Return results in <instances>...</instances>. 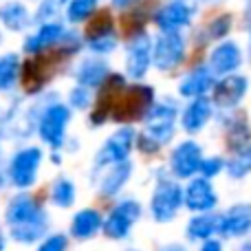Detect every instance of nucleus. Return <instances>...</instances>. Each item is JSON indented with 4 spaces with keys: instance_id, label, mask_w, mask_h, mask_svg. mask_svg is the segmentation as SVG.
I'll return each mask as SVG.
<instances>
[{
    "instance_id": "obj_41",
    "label": "nucleus",
    "mask_w": 251,
    "mask_h": 251,
    "mask_svg": "<svg viewBox=\"0 0 251 251\" xmlns=\"http://www.w3.org/2000/svg\"><path fill=\"white\" fill-rule=\"evenodd\" d=\"M128 251H139V249H128Z\"/></svg>"
},
{
    "instance_id": "obj_7",
    "label": "nucleus",
    "mask_w": 251,
    "mask_h": 251,
    "mask_svg": "<svg viewBox=\"0 0 251 251\" xmlns=\"http://www.w3.org/2000/svg\"><path fill=\"white\" fill-rule=\"evenodd\" d=\"M69 119H71V110L66 106L62 104L49 106L42 113V117H40V126H38L42 141H47L53 148H60L64 143V132L66 126H69Z\"/></svg>"
},
{
    "instance_id": "obj_11",
    "label": "nucleus",
    "mask_w": 251,
    "mask_h": 251,
    "mask_svg": "<svg viewBox=\"0 0 251 251\" xmlns=\"http://www.w3.org/2000/svg\"><path fill=\"white\" fill-rule=\"evenodd\" d=\"M152 60V44L146 33H139L128 47V60H126V71L132 79H141L148 73V66Z\"/></svg>"
},
{
    "instance_id": "obj_23",
    "label": "nucleus",
    "mask_w": 251,
    "mask_h": 251,
    "mask_svg": "<svg viewBox=\"0 0 251 251\" xmlns=\"http://www.w3.org/2000/svg\"><path fill=\"white\" fill-rule=\"evenodd\" d=\"M64 35V26L60 25V22H47V25L42 26V29L38 31L35 35H31L29 40L25 42V49L29 53H38V51H44V49H49L51 44H55L57 40Z\"/></svg>"
},
{
    "instance_id": "obj_34",
    "label": "nucleus",
    "mask_w": 251,
    "mask_h": 251,
    "mask_svg": "<svg viewBox=\"0 0 251 251\" xmlns=\"http://www.w3.org/2000/svg\"><path fill=\"white\" fill-rule=\"evenodd\" d=\"M229 26H231V18L229 16H218L216 20L209 25V29H212L209 31V35H212V38H223V35L229 31Z\"/></svg>"
},
{
    "instance_id": "obj_5",
    "label": "nucleus",
    "mask_w": 251,
    "mask_h": 251,
    "mask_svg": "<svg viewBox=\"0 0 251 251\" xmlns=\"http://www.w3.org/2000/svg\"><path fill=\"white\" fill-rule=\"evenodd\" d=\"M42 163V150L40 148H25L11 159L9 165V176H11L13 185L25 190L35 183L38 176V168Z\"/></svg>"
},
{
    "instance_id": "obj_29",
    "label": "nucleus",
    "mask_w": 251,
    "mask_h": 251,
    "mask_svg": "<svg viewBox=\"0 0 251 251\" xmlns=\"http://www.w3.org/2000/svg\"><path fill=\"white\" fill-rule=\"evenodd\" d=\"M249 172H251V143L240 148L234 154V159L229 161V176L243 178V176H247Z\"/></svg>"
},
{
    "instance_id": "obj_3",
    "label": "nucleus",
    "mask_w": 251,
    "mask_h": 251,
    "mask_svg": "<svg viewBox=\"0 0 251 251\" xmlns=\"http://www.w3.org/2000/svg\"><path fill=\"white\" fill-rule=\"evenodd\" d=\"M139 216H141V205L137 201H122L104 221V234L113 240H124L134 227V223L139 221Z\"/></svg>"
},
{
    "instance_id": "obj_10",
    "label": "nucleus",
    "mask_w": 251,
    "mask_h": 251,
    "mask_svg": "<svg viewBox=\"0 0 251 251\" xmlns=\"http://www.w3.org/2000/svg\"><path fill=\"white\" fill-rule=\"evenodd\" d=\"M183 203H185L192 212L207 214L216 207L218 196L207 178H194V181H190V185L185 187V192H183Z\"/></svg>"
},
{
    "instance_id": "obj_42",
    "label": "nucleus",
    "mask_w": 251,
    "mask_h": 251,
    "mask_svg": "<svg viewBox=\"0 0 251 251\" xmlns=\"http://www.w3.org/2000/svg\"><path fill=\"white\" fill-rule=\"evenodd\" d=\"M0 40H2V38H0Z\"/></svg>"
},
{
    "instance_id": "obj_40",
    "label": "nucleus",
    "mask_w": 251,
    "mask_h": 251,
    "mask_svg": "<svg viewBox=\"0 0 251 251\" xmlns=\"http://www.w3.org/2000/svg\"><path fill=\"white\" fill-rule=\"evenodd\" d=\"M245 251H251V247H245Z\"/></svg>"
},
{
    "instance_id": "obj_32",
    "label": "nucleus",
    "mask_w": 251,
    "mask_h": 251,
    "mask_svg": "<svg viewBox=\"0 0 251 251\" xmlns=\"http://www.w3.org/2000/svg\"><path fill=\"white\" fill-rule=\"evenodd\" d=\"M69 249V238L64 234H51L40 243V247L35 251H66Z\"/></svg>"
},
{
    "instance_id": "obj_24",
    "label": "nucleus",
    "mask_w": 251,
    "mask_h": 251,
    "mask_svg": "<svg viewBox=\"0 0 251 251\" xmlns=\"http://www.w3.org/2000/svg\"><path fill=\"white\" fill-rule=\"evenodd\" d=\"M130 172H132V165H130L128 161H126V163L113 165V170H108V172H106V176L101 178L100 194L101 196H115L126 185V181L130 178Z\"/></svg>"
},
{
    "instance_id": "obj_27",
    "label": "nucleus",
    "mask_w": 251,
    "mask_h": 251,
    "mask_svg": "<svg viewBox=\"0 0 251 251\" xmlns=\"http://www.w3.org/2000/svg\"><path fill=\"white\" fill-rule=\"evenodd\" d=\"M18 73H20V60L16 53L0 55V91H9L16 86Z\"/></svg>"
},
{
    "instance_id": "obj_38",
    "label": "nucleus",
    "mask_w": 251,
    "mask_h": 251,
    "mask_svg": "<svg viewBox=\"0 0 251 251\" xmlns=\"http://www.w3.org/2000/svg\"><path fill=\"white\" fill-rule=\"evenodd\" d=\"M161 251H187V249L183 247V245H165Z\"/></svg>"
},
{
    "instance_id": "obj_14",
    "label": "nucleus",
    "mask_w": 251,
    "mask_h": 251,
    "mask_svg": "<svg viewBox=\"0 0 251 251\" xmlns=\"http://www.w3.org/2000/svg\"><path fill=\"white\" fill-rule=\"evenodd\" d=\"M243 62V53L236 42H223L209 55V71L216 75H229Z\"/></svg>"
},
{
    "instance_id": "obj_36",
    "label": "nucleus",
    "mask_w": 251,
    "mask_h": 251,
    "mask_svg": "<svg viewBox=\"0 0 251 251\" xmlns=\"http://www.w3.org/2000/svg\"><path fill=\"white\" fill-rule=\"evenodd\" d=\"M201 251H223V245H221V240H216V238L205 240L203 247H201Z\"/></svg>"
},
{
    "instance_id": "obj_35",
    "label": "nucleus",
    "mask_w": 251,
    "mask_h": 251,
    "mask_svg": "<svg viewBox=\"0 0 251 251\" xmlns=\"http://www.w3.org/2000/svg\"><path fill=\"white\" fill-rule=\"evenodd\" d=\"M71 101H73V106H77V108H84V106H88V93L86 88H75L73 93H71Z\"/></svg>"
},
{
    "instance_id": "obj_37",
    "label": "nucleus",
    "mask_w": 251,
    "mask_h": 251,
    "mask_svg": "<svg viewBox=\"0 0 251 251\" xmlns=\"http://www.w3.org/2000/svg\"><path fill=\"white\" fill-rule=\"evenodd\" d=\"M134 0H113V4L115 7H119V9H126V7H130Z\"/></svg>"
},
{
    "instance_id": "obj_39",
    "label": "nucleus",
    "mask_w": 251,
    "mask_h": 251,
    "mask_svg": "<svg viewBox=\"0 0 251 251\" xmlns=\"http://www.w3.org/2000/svg\"><path fill=\"white\" fill-rule=\"evenodd\" d=\"M4 247H7V240H4L2 231H0V251H4Z\"/></svg>"
},
{
    "instance_id": "obj_25",
    "label": "nucleus",
    "mask_w": 251,
    "mask_h": 251,
    "mask_svg": "<svg viewBox=\"0 0 251 251\" xmlns=\"http://www.w3.org/2000/svg\"><path fill=\"white\" fill-rule=\"evenodd\" d=\"M0 22L9 31H22L29 25V11L20 2H7L0 7Z\"/></svg>"
},
{
    "instance_id": "obj_8",
    "label": "nucleus",
    "mask_w": 251,
    "mask_h": 251,
    "mask_svg": "<svg viewBox=\"0 0 251 251\" xmlns=\"http://www.w3.org/2000/svg\"><path fill=\"white\" fill-rule=\"evenodd\" d=\"M201 163H203V150L196 141H183L170 159V168L178 178H190L201 170Z\"/></svg>"
},
{
    "instance_id": "obj_1",
    "label": "nucleus",
    "mask_w": 251,
    "mask_h": 251,
    "mask_svg": "<svg viewBox=\"0 0 251 251\" xmlns=\"http://www.w3.org/2000/svg\"><path fill=\"white\" fill-rule=\"evenodd\" d=\"M152 93L150 86L143 84H134V86H126L117 101L113 104L110 110V119L115 122H137V119H146V115L152 108Z\"/></svg>"
},
{
    "instance_id": "obj_15",
    "label": "nucleus",
    "mask_w": 251,
    "mask_h": 251,
    "mask_svg": "<svg viewBox=\"0 0 251 251\" xmlns=\"http://www.w3.org/2000/svg\"><path fill=\"white\" fill-rule=\"evenodd\" d=\"M55 71V64H53L51 57H38V60H31L22 66V84L29 93H35L44 86L49 77Z\"/></svg>"
},
{
    "instance_id": "obj_17",
    "label": "nucleus",
    "mask_w": 251,
    "mask_h": 251,
    "mask_svg": "<svg viewBox=\"0 0 251 251\" xmlns=\"http://www.w3.org/2000/svg\"><path fill=\"white\" fill-rule=\"evenodd\" d=\"M104 229V221H101V214L97 209H82L73 216L71 221V236L77 240H88L95 238L97 231Z\"/></svg>"
},
{
    "instance_id": "obj_19",
    "label": "nucleus",
    "mask_w": 251,
    "mask_h": 251,
    "mask_svg": "<svg viewBox=\"0 0 251 251\" xmlns=\"http://www.w3.org/2000/svg\"><path fill=\"white\" fill-rule=\"evenodd\" d=\"M40 209H42V207L35 203L33 196L18 194V196H13L11 203H9L7 214H4V221H7L9 227H18V225H22V223L31 221V218H33Z\"/></svg>"
},
{
    "instance_id": "obj_12",
    "label": "nucleus",
    "mask_w": 251,
    "mask_h": 251,
    "mask_svg": "<svg viewBox=\"0 0 251 251\" xmlns=\"http://www.w3.org/2000/svg\"><path fill=\"white\" fill-rule=\"evenodd\" d=\"M251 231V205L240 203L229 207L221 216V231L225 238H240Z\"/></svg>"
},
{
    "instance_id": "obj_6",
    "label": "nucleus",
    "mask_w": 251,
    "mask_h": 251,
    "mask_svg": "<svg viewBox=\"0 0 251 251\" xmlns=\"http://www.w3.org/2000/svg\"><path fill=\"white\" fill-rule=\"evenodd\" d=\"M174 119H176V108L168 101H161V104L152 106L150 113L146 115V128H148V134L156 146H163L172 139V132H174Z\"/></svg>"
},
{
    "instance_id": "obj_30",
    "label": "nucleus",
    "mask_w": 251,
    "mask_h": 251,
    "mask_svg": "<svg viewBox=\"0 0 251 251\" xmlns=\"http://www.w3.org/2000/svg\"><path fill=\"white\" fill-rule=\"evenodd\" d=\"M86 35H88V42H91V40L106 38V35H113V22H110L108 13H100V16L93 18L86 29Z\"/></svg>"
},
{
    "instance_id": "obj_33",
    "label": "nucleus",
    "mask_w": 251,
    "mask_h": 251,
    "mask_svg": "<svg viewBox=\"0 0 251 251\" xmlns=\"http://www.w3.org/2000/svg\"><path fill=\"white\" fill-rule=\"evenodd\" d=\"M223 159L221 156H212V159H203V163H201V170L199 172H203V178H212L216 176L218 172L223 170Z\"/></svg>"
},
{
    "instance_id": "obj_4",
    "label": "nucleus",
    "mask_w": 251,
    "mask_h": 251,
    "mask_svg": "<svg viewBox=\"0 0 251 251\" xmlns=\"http://www.w3.org/2000/svg\"><path fill=\"white\" fill-rule=\"evenodd\" d=\"M185 57V42L176 31H165L156 38L152 47V60L159 71H170L176 64H181Z\"/></svg>"
},
{
    "instance_id": "obj_2",
    "label": "nucleus",
    "mask_w": 251,
    "mask_h": 251,
    "mask_svg": "<svg viewBox=\"0 0 251 251\" xmlns=\"http://www.w3.org/2000/svg\"><path fill=\"white\" fill-rule=\"evenodd\" d=\"M183 205V187L174 181H161L150 201V212L156 223H170Z\"/></svg>"
},
{
    "instance_id": "obj_16",
    "label": "nucleus",
    "mask_w": 251,
    "mask_h": 251,
    "mask_svg": "<svg viewBox=\"0 0 251 251\" xmlns=\"http://www.w3.org/2000/svg\"><path fill=\"white\" fill-rule=\"evenodd\" d=\"M192 18V9L183 0H172L156 11V25L163 31H176L185 26Z\"/></svg>"
},
{
    "instance_id": "obj_9",
    "label": "nucleus",
    "mask_w": 251,
    "mask_h": 251,
    "mask_svg": "<svg viewBox=\"0 0 251 251\" xmlns=\"http://www.w3.org/2000/svg\"><path fill=\"white\" fill-rule=\"evenodd\" d=\"M134 143V130L132 128H122L104 143V148L100 150V156H97V163L100 165H117V163H126L130 150H132Z\"/></svg>"
},
{
    "instance_id": "obj_13",
    "label": "nucleus",
    "mask_w": 251,
    "mask_h": 251,
    "mask_svg": "<svg viewBox=\"0 0 251 251\" xmlns=\"http://www.w3.org/2000/svg\"><path fill=\"white\" fill-rule=\"evenodd\" d=\"M247 79L240 75H227L214 86V104L223 106V108H231L236 106L247 93Z\"/></svg>"
},
{
    "instance_id": "obj_20",
    "label": "nucleus",
    "mask_w": 251,
    "mask_h": 251,
    "mask_svg": "<svg viewBox=\"0 0 251 251\" xmlns=\"http://www.w3.org/2000/svg\"><path fill=\"white\" fill-rule=\"evenodd\" d=\"M212 86H214V73L209 69H205V66H201V69L190 71V73L183 77L181 86H178V93L185 97L199 100V97H203V93H207Z\"/></svg>"
},
{
    "instance_id": "obj_31",
    "label": "nucleus",
    "mask_w": 251,
    "mask_h": 251,
    "mask_svg": "<svg viewBox=\"0 0 251 251\" xmlns=\"http://www.w3.org/2000/svg\"><path fill=\"white\" fill-rule=\"evenodd\" d=\"M97 0H71L69 2V20L71 22H82L95 11Z\"/></svg>"
},
{
    "instance_id": "obj_18",
    "label": "nucleus",
    "mask_w": 251,
    "mask_h": 251,
    "mask_svg": "<svg viewBox=\"0 0 251 251\" xmlns=\"http://www.w3.org/2000/svg\"><path fill=\"white\" fill-rule=\"evenodd\" d=\"M47 229H49V216L44 209H40L31 221L22 223V225H18V227H11V238L22 245H33V243H38L40 238H44Z\"/></svg>"
},
{
    "instance_id": "obj_26",
    "label": "nucleus",
    "mask_w": 251,
    "mask_h": 251,
    "mask_svg": "<svg viewBox=\"0 0 251 251\" xmlns=\"http://www.w3.org/2000/svg\"><path fill=\"white\" fill-rule=\"evenodd\" d=\"M108 77V66L104 62H84L77 71V84L82 88L101 86Z\"/></svg>"
},
{
    "instance_id": "obj_28",
    "label": "nucleus",
    "mask_w": 251,
    "mask_h": 251,
    "mask_svg": "<svg viewBox=\"0 0 251 251\" xmlns=\"http://www.w3.org/2000/svg\"><path fill=\"white\" fill-rule=\"evenodd\" d=\"M51 199L57 207H71L75 203V185L69 178H57L51 187Z\"/></svg>"
},
{
    "instance_id": "obj_22",
    "label": "nucleus",
    "mask_w": 251,
    "mask_h": 251,
    "mask_svg": "<svg viewBox=\"0 0 251 251\" xmlns=\"http://www.w3.org/2000/svg\"><path fill=\"white\" fill-rule=\"evenodd\" d=\"M209 115H212V104H209V100H205V97H199V100H194L190 106L185 108V113H183V128L187 130V132H199L201 128H203L205 124H207Z\"/></svg>"
},
{
    "instance_id": "obj_21",
    "label": "nucleus",
    "mask_w": 251,
    "mask_h": 251,
    "mask_svg": "<svg viewBox=\"0 0 251 251\" xmlns=\"http://www.w3.org/2000/svg\"><path fill=\"white\" fill-rule=\"evenodd\" d=\"M221 231V216L218 214H199L187 223V238L190 240H212L214 234Z\"/></svg>"
}]
</instances>
